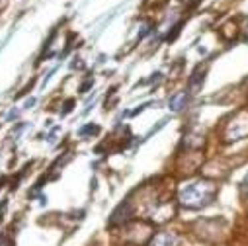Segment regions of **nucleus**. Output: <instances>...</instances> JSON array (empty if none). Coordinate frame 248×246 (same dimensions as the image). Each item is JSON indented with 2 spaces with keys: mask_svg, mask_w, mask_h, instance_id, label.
<instances>
[{
  "mask_svg": "<svg viewBox=\"0 0 248 246\" xmlns=\"http://www.w3.org/2000/svg\"><path fill=\"white\" fill-rule=\"evenodd\" d=\"M221 135H223L225 143H234V141L246 139L248 137V111L240 109L234 115H231V119L223 125Z\"/></svg>",
  "mask_w": 248,
  "mask_h": 246,
  "instance_id": "nucleus-2",
  "label": "nucleus"
},
{
  "mask_svg": "<svg viewBox=\"0 0 248 246\" xmlns=\"http://www.w3.org/2000/svg\"><path fill=\"white\" fill-rule=\"evenodd\" d=\"M217 198V186L211 180H194L180 188L178 201L182 207L188 209H202L213 203Z\"/></svg>",
  "mask_w": 248,
  "mask_h": 246,
  "instance_id": "nucleus-1",
  "label": "nucleus"
},
{
  "mask_svg": "<svg viewBox=\"0 0 248 246\" xmlns=\"http://www.w3.org/2000/svg\"><path fill=\"white\" fill-rule=\"evenodd\" d=\"M186 104H188V92H178L168 102V106H170L172 111H182L186 108Z\"/></svg>",
  "mask_w": 248,
  "mask_h": 246,
  "instance_id": "nucleus-5",
  "label": "nucleus"
},
{
  "mask_svg": "<svg viewBox=\"0 0 248 246\" xmlns=\"http://www.w3.org/2000/svg\"><path fill=\"white\" fill-rule=\"evenodd\" d=\"M96 131H98V127H96V125H90V127L80 129V135H86V133H96Z\"/></svg>",
  "mask_w": 248,
  "mask_h": 246,
  "instance_id": "nucleus-6",
  "label": "nucleus"
},
{
  "mask_svg": "<svg viewBox=\"0 0 248 246\" xmlns=\"http://www.w3.org/2000/svg\"><path fill=\"white\" fill-rule=\"evenodd\" d=\"M180 238L176 232H170V231H162V232H156L147 246H178Z\"/></svg>",
  "mask_w": 248,
  "mask_h": 246,
  "instance_id": "nucleus-3",
  "label": "nucleus"
},
{
  "mask_svg": "<svg viewBox=\"0 0 248 246\" xmlns=\"http://www.w3.org/2000/svg\"><path fill=\"white\" fill-rule=\"evenodd\" d=\"M242 194L248 198V176L244 178V182H242Z\"/></svg>",
  "mask_w": 248,
  "mask_h": 246,
  "instance_id": "nucleus-7",
  "label": "nucleus"
},
{
  "mask_svg": "<svg viewBox=\"0 0 248 246\" xmlns=\"http://www.w3.org/2000/svg\"><path fill=\"white\" fill-rule=\"evenodd\" d=\"M205 71H203V67H198L194 73H192V77H190V90H192V94H198V90L203 86V80H205Z\"/></svg>",
  "mask_w": 248,
  "mask_h": 246,
  "instance_id": "nucleus-4",
  "label": "nucleus"
}]
</instances>
